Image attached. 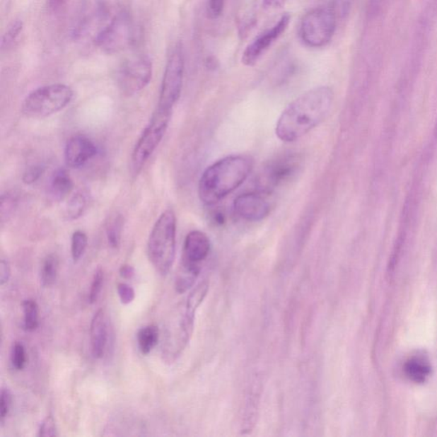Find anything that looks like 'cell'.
<instances>
[{"instance_id": "6da1fadb", "label": "cell", "mask_w": 437, "mask_h": 437, "mask_svg": "<svg viewBox=\"0 0 437 437\" xmlns=\"http://www.w3.org/2000/svg\"><path fill=\"white\" fill-rule=\"evenodd\" d=\"M333 93L328 86L307 91L290 103L278 120L275 134L283 142L296 141L327 117Z\"/></svg>"}, {"instance_id": "7a4b0ae2", "label": "cell", "mask_w": 437, "mask_h": 437, "mask_svg": "<svg viewBox=\"0 0 437 437\" xmlns=\"http://www.w3.org/2000/svg\"><path fill=\"white\" fill-rule=\"evenodd\" d=\"M254 167L249 156L232 155L217 161L202 175L199 197L202 203L214 205L238 189L248 178Z\"/></svg>"}, {"instance_id": "3957f363", "label": "cell", "mask_w": 437, "mask_h": 437, "mask_svg": "<svg viewBox=\"0 0 437 437\" xmlns=\"http://www.w3.org/2000/svg\"><path fill=\"white\" fill-rule=\"evenodd\" d=\"M176 216L171 209L161 214L148 239L150 262L160 274L166 275L174 264L176 252Z\"/></svg>"}, {"instance_id": "277c9868", "label": "cell", "mask_w": 437, "mask_h": 437, "mask_svg": "<svg viewBox=\"0 0 437 437\" xmlns=\"http://www.w3.org/2000/svg\"><path fill=\"white\" fill-rule=\"evenodd\" d=\"M73 96V90L67 85L57 83L40 86L25 98L22 112L28 118L50 117L66 108Z\"/></svg>"}, {"instance_id": "5b68a950", "label": "cell", "mask_w": 437, "mask_h": 437, "mask_svg": "<svg viewBox=\"0 0 437 437\" xmlns=\"http://www.w3.org/2000/svg\"><path fill=\"white\" fill-rule=\"evenodd\" d=\"M172 112L156 109L148 124L140 136L131 158V170L134 175H138L154 153L162 141L170 122Z\"/></svg>"}, {"instance_id": "8992f818", "label": "cell", "mask_w": 437, "mask_h": 437, "mask_svg": "<svg viewBox=\"0 0 437 437\" xmlns=\"http://www.w3.org/2000/svg\"><path fill=\"white\" fill-rule=\"evenodd\" d=\"M336 28V13L332 7L315 8L304 16L300 38L308 47H324L332 40Z\"/></svg>"}, {"instance_id": "52a82bcc", "label": "cell", "mask_w": 437, "mask_h": 437, "mask_svg": "<svg viewBox=\"0 0 437 437\" xmlns=\"http://www.w3.org/2000/svg\"><path fill=\"white\" fill-rule=\"evenodd\" d=\"M136 28L129 12L122 11L98 33L95 42L108 54H115L129 49L134 44Z\"/></svg>"}, {"instance_id": "ba28073f", "label": "cell", "mask_w": 437, "mask_h": 437, "mask_svg": "<svg viewBox=\"0 0 437 437\" xmlns=\"http://www.w3.org/2000/svg\"><path fill=\"white\" fill-rule=\"evenodd\" d=\"M185 59L182 45H177L165 68L158 110L173 112L182 91Z\"/></svg>"}, {"instance_id": "9c48e42d", "label": "cell", "mask_w": 437, "mask_h": 437, "mask_svg": "<svg viewBox=\"0 0 437 437\" xmlns=\"http://www.w3.org/2000/svg\"><path fill=\"white\" fill-rule=\"evenodd\" d=\"M153 67L151 60L146 55H138L122 63L117 71L118 88L127 96H133L149 85Z\"/></svg>"}, {"instance_id": "30bf717a", "label": "cell", "mask_w": 437, "mask_h": 437, "mask_svg": "<svg viewBox=\"0 0 437 437\" xmlns=\"http://www.w3.org/2000/svg\"><path fill=\"white\" fill-rule=\"evenodd\" d=\"M298 166V158L294 156H286L274 161L260 175L257 187L261 192H271L294 175Z\"/></svg>"}, {"instance_id": "8fae6325", "label": "cell", "mask_w": 437, "mask_h": 437, "mask_svg": "<svg viewBox=\"0 0 437 437\" xmlns=\"http://www.w3.org/2000/svg\"><path fill=\"white\" fill-rule=\"evenodd\" d=\"M291 23L290 14L286 13L280 18L279 22L271 28L257 37L245 48L242 56V63L246 66H254L261 59L264 53L269 50L271 45L287 30Z\"/></svg>"}, {"instance_id": "7c38bea8", "label": "cell", "mask_w": 437, "mask_h": 437, "mask_svg": "<svg viewBox=\"0 0 437 437\" xmlns=\"http://www.w3.org/2000/svg\"><path fill=\"white\" fill-rule=\"evenodd\" d=\"M97 153L98 148L93 140L82 135L74 136L65 146V163L69 168H79Z\"/></svg>"}, {"instance_id": "4fadbf2b", "label": "cell", "mask_w": 437, "mask_h": 437, "mask_svg": "<svg viewBox=\"0 0 437 437\" xmlns=\"http://www.w3.org/2000/svg\"><path fill=\"white\" fill-rule=\"evenodd\" d=\"M209 251L210 241L207 235L201 231H192L185 238L181 264L201 269V263L207 259Z\"/></svg>"}, {"instance_id": "5bb4252c", "label": "cell", "mask_w": 437, "mask_h": 437, "mask_svg": "<svg viewBox=\"0 0 437 437\" xmlns=\"http://www.w3.org/2000/svg\"><path fill=\"white\" fill-rule=\"evenodd\" d=\"M233 208L239 217L248 221H260L269 216L270 206L261 195L245 193L234 200Z\"/></svg>"}, {"instance_id": "9a60e30c", "label": "cell", "mask_w": 437, "mask_h": 437, "mask_svg": "<svg viewBox=\"0 0 437 437\" xmlns=\"http://www.w3.org/2000/svg\"><path fill=\"white\" fill-rule=\"evenodd\" d=\"M109 325L105 313L100 309L95 313L90 327L91 347L94 358L105 356L109 343Z\"/></svg>"}, {"instance_id": "2e32d148", "label": "cell", "mask_w": 437, "mask_h": 437, "mask_svg": "<svg viewBox=\"0 0 437 437\" xmlns=\"http://www.w3.org/2000/svg\"><path fill=\"white\" fill-rule=\"evenodd\" d=\"M402 373L408 381L415 385H423L428 381L432 373L430 359L422 352L412 354L404 361Z\"/></svg>"}, {"instance_id": "e0dca14e", "label": "cell", "mask_w": 437, "mask_h": 437, "mask_svg": "<svg viewBox=\"0 0 437 437\" xmlns=\"http://www.w3.org/2000/svg\"><path fill=\"white\" fill-rule=\"evenodd\" d=\"M74 183L69 173L64 168L57 169L53 174L50 183V192L53 199L63 200L72 192Z\"/></svg>"}, {"instance_id": "ac0fdd59", "label": "cell", "mask_w": 437, "mask_h": 437, "mask_svg": "<svg viewBox=\"0 0 437 437\" xmlns=\"http://www.w3.org/2000/svg\"><path fill=\"white\" fill-rule=\"evenodd\" d=\"M88 204V194L84 190L77 192L69 199L64 209L66 220L76 221L82 216Z\"/></svg>"}, {"instance_id": "d6986e66", "label": "cell", "mask_w": 437, "mask_h": 437, "mask_svg": "<svg viewBox=\"0 0 437 437\" xmlns=\"http://www.w3.org/2000/svg\"><path fill=\"white\" fill-rule=\"evenodd\" d=\"M159 329L155 325H147L139 330L137 334L138 345L140 352L144 356L150 354L158 344Z\"/></svg>"}, {"instance_id": "ffe728a7", "label": "cell", "mask_w": 437, "mask_h": 437, "mask_svg": "<svg viewBox=\"0 0 437 437\" xmlns=\"http://www.w3.org/2000/svg\"><path fill=\"white\" fill-rule=\"evenodd\" d=\"M59 262L55 255H49L44 259L40 270L41 284L44 287H51L59 275Z\"/></svg>"}, {"instance_id": "44dd1931", "label": "cell", "mask_w": 437, "mask_h": 437, "mask_svg": "<svg viewBox=\"0 0 437 437\" xmlns=\"http://www.w3.org/2000/svg\"><path fill=\"white\" fill-rule=\"evenodd\" d=\"M199 274V270L181 265L175 279L176 291L180 294H183L190 290L193 286V284H195Z\"/></svg>"}, {"instance_id": "7402d4cb", "label": "cell", "mask_w": 437, "mask_h": 437, "mask_svg": "<svg viewBox=\"0 0 437 437\" xmlns=\"http://www.w3.org/2000/svg\"><path fill=\"white\" fill-rule=\"evenodd\" d=\"M24 328L34 332L39 327V306L35 300L28 299L23 303Z\"/></svg>"}, {"instance_id": "603a6c76", "label": "cell", "mask_w": 437, "mask_h": 437, "mask_svg": "<svg viewBox=\"0 0 437 437\" xmlns=\"http://www.w3.org/2000/svg\"><path fill=\"white\" fill-rule=\"evenodd\" d=\"M123 226H124V220L120 214L114 217L107 226V238H108L109 244L113 249L119 248L120 245H121Z\"/></svg>"}, {"instance_id": "cb8c5ba5", "label": "cell", "mask_w": 437, "mask_h": 437, "mask_svg": "<svg viewBox=\"0 0 437 437\" xmlns=\"http://www.w3.org/2000/svg\"><path fill=\"white\" fill-rule=\"evenodd\" d=\"M88 238L82 231L78 230L72 235L71 238V255L74 262L80 261L83 257L86 247H88Z\"/></svg>"}, {"instance_id": "d4e9b609", "label": "cell", "mask_w": 437, "mask_h": 437, "mask_svg": "<svg viewBox=\"0 0 437 437\" xmlns=\"http://www.w3.org/2000/svg\"><path fill=\"white\" fill-rule=\"evenodd\" d=\"M23 30V23L22 20L16 19L13 21L8 27L5 35L2 37L1 48L3 50L11 47L15 42L16 39L18 38L21 33Z\"/></svg>"}, {"instance_id": "484cf974", "label": "cell", "mask_w": 437, "mask_h": 437, "mask_svg": "<svg viewBox=\"0 0 437 437\" xmlns=\"http://www.w3.org/2000/svg\"><path fill=\"white\" fill-rule=\"evenodd\" d=\"M18 196L12 192L4 194L1 199V221L5 223L9 220L12 214L14 213L16 204H18Z\"/></svg>"}, {"instance_id": "4316f807", "label": "cell", "mask_w": 437, "mask_h": 437, "mask_svg": "<svg viewBox=\"0 0 437 437\" xmlns=\"http://www.w3.org/2000/svg\"><path fill=\"white\" fill-rule=\"evenodd\" d=\"M105 274L100 267L95 272L92 284H91L88 300L91 304L97 302L101 294L103 286H104Z\"/></svg>"}, {"instance_id": "83f0119b", "label": "cell", "mask_w": 437, "mask_h": 437, "mask_svg": "<svg viewBox=\"0 0 437 437\" xmlns=\"http://www.w3.org/2000/svg\"><path fill=\"white\" fill-rule=\"evenodd\" d=\"M11 361L13 368L22 371L27 365V353L23 344L15 343L11 353Z\"/></svg>"}, {"instance_id": "f1b7e54d", "label": "cell", "mask_w": 437, "mask_h": 437, "mask_svg": "<svg viewBox=\"0 0 437 437\" xmlns=\"http://www.w3.org/2000/svg\"><path fill=\"white\" fill-rule=\"evenodd\" d=\"M0 397H0V418H1V423H4L7 415L9 414L13 397H12L11 390L6 388L2 389Z\"/></svg>"}, {"instance_id": "f546056e", "label": "cell", "mask_w": 437, "mask_h": 437, "mask_svg": "<svg viewBox=\"0 0 437 437\" xmlns=\"http://www.w3.org/2000/svg\"><path fill=\"white\" fill-rule=\"evenodd\" d=\"M45 168L41 165H33V166L27 168L23 176L24 184L32 185L39 180L40 177L43 175Z\"/></svg>"}, {"instance_id": "4dcf8cb0", "label": "cell", "mask_w": 437, "mask_h": 437, "mask_svg": "<svg viewBox=\"0 0 437 437\" xmlns=\"http://www.w3.org/2000/svg\"><path fill=\"white\" fill-rule=\"evenodd\" d=\"M39 431V436L42 437L57 436V428L55 419H53L52 416H48V417L44 419V421L41 424Z\"/></svg>"}, {"instance_id": "1f68e13d", "label": "cell", "mask_w": 437, "mask_h": 437, "mask_svg": "<svg viewBox=\"0 0 437 437\" xmlns=\"http://www.w3.org/2000/svg\"><path fill=\"white\" fill-rule=\"evenodd\" d=\"M117 292L122 303L127 305L133 303L135 298V291L129 284L120 283L117 286Z\"/></svg>"}, {"instance_id": "d6a6232c", "label": "cell", "mask_w": 437, "mask_h": 437, "mask_svg": "<svg viewBox=\"0 0 437 437\" xmlns=\"http://www.w3.org/2000/svg\"><path fill=\"white\" fill-rule=\"evenodd\" d=\"M226 0H209L208 14L211 19L220 18L223 12Z\"/></svg>"}, {"instance_id": "836d02e7", "label": "cell", "mask_w": 437, "mask_h": 437, "mask_svg": "<svg viewBox=\"0 0 437 437\" xmlns=\"http://www.w3.org/2000/svg\"><path fill=\"white\" fill-rule=\"evenodd\" d=\"M11 278V266L10 263L6 259L1 260L0 263V284L3 286L9 281Z\"/></svg>"}, {"instance_id": "e575fe53", "label": "cell", "mask_w": 437, "mask_h": 437, "mask_svg": "<svg viewBox=\"0 0 437 437\" xmlns=\"http://www.w3.org/2000/svg\"><path fill=\"white\" fill-rule=\"evenodd\" d=\"M120 275L122 276L123 279H131L134 277L135 275V269L134 267L130 265H122L121 269H120Z\"/></svg>"}, {"instance_id": "d590c367", "label": "cell", "mask_w": 437, "mask_h": 437, "mask_svg": "<svg viewBox=\"0 0 437 437\" xmlns=\"http://www.w3.org/2000/svg\"><path fill=\"white\" fill-rule=\"evenodd\" d=\"M264 6L272 8H279L284 5L286 0H262Z\"/></svg>"}, {"instance_id": "8d00e7d4", "label": "cell", "mask_w": 437, "mask_h": 437, "mask_svg": "<svg viewBox=\"0 0 437 437\" xmlns=\"http://www.w3.org/2000/svg\"><path fill=\"white\" fill-rule=\"evenodd\" d=\"M66 0H48L49 6L53 10L59 9L60 7L64 6Z\"/></svg>"}, {"instance_id": "74e56055", "label": "cell", "mask_w": 437, "mask_h": 437, "mask_svg": "<svg viewBox=\"0 0 437 437\" xmlns=\"http://www.w3.org/2000/svg\"><path fill=\"white\" fill-rule=\"evenodd\" d=\"M206 64H207V67L209 69H214L217 68L218 62L214 57H208L207 60H206Z\"/></svg>"}, {"instance_id": "f35d334b", "label": "cell", "mask_w": 437, "mask_h": 437, "mask_svg": "<svg viewBox=\"0 0 437 437\" xmlns=\"http://www.w3.org/2000/svg\"><path fill=\"white\" fill-rule=\"evenodd\" d=\"M385 1L386 0H379V3H378L379 8H381L382 5L383 6V4H385Z\"/></svg>"}]
</instances>
